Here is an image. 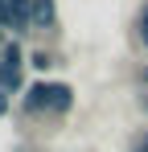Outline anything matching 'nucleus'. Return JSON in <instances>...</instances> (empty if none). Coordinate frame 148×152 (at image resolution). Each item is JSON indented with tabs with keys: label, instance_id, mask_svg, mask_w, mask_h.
I'll return each mask as SVG.
<instances>
[{
	"label": "nucleus",
	"instance_id": "f257e3e1",
	"mask_svg": "<svg viewBox=\"0 0 148 152\" xmlns=\"http://www.w3.org/2000/svg\"><path fill=\"white\" fill-rule=\"evenodd\" d=\"M21 103H25V111H49V82H33Z\"/></svg>",
	"mask_w": 148,
	"mask_h": 152
},
{
	"label": "nucleus",
	"instance_id": "f03ea898",
	"mask_svg": "<svg viewBox=\"0 0 148 152\" xmlns=\"http://www.w3.org/2000/svg\"><path fill=\"white\" fill-rule=\"evenodd\" d=\"M74 107V91L66 82H49V111H70Z\"/></svg>",
	"mask_w": 148,
	"mask_h": 152
},
{
	"label": "nucleus",
	"instance_id": "7ed1b4c3",
	"mask_svg": "<svg viewBox=\"0 0 148 152\" xmlns=\"http://www.w3.org/2000/svg\"><path fill=\"white\" fill-rule=\"evenodd\" d=\"M29 25H41V29L53 25V0H33L29 4Z\"/></svg>",
	"mask_w": 148,
	"mask_h": 152
},
{
	"label": "nucleus",
	"instance_id": "20e7f679",
	"mask_svg": "<svg viewBox=\"0 0 148 152\" xmlns=\"http://www.w3.org/2000/svg\"><path fill=\"white\" fill-rule=\"evenodd\" d=\"M21 45H17V41H8V45H4V50H0V70H8V74H17V70H21Z\"/></svg>",
	"mask_w": 148,
	"mask_h": 152
},
{
	"label": "nucleus",
	"instance_id": "39448f33",
	"mask_svg": "<svg viewBox=\"0 0 148 152\" xmlns=\"http://www.w3.org/2000/svg\"><path fill=\"white\" fill-rule=\"evenodd\" d=\"M29 4H33V0H8V12H12V29H17V33L29 29Z\"/></svg>",
	"mask_w": 148,
	"mask_h": 152
},
{
	"label": "nucleus",
	"instance_id": "423d86ee",
	"mask_svg": "<svg viewBox=\"0 0 148 152\" xmlns=\"http://www.w3.org/2000/svg\"><path fill=\"white\" fill-rule=\"evenodd\" d=\"M29 66H33V70H49V66H53V58H49V53H33V58H29Z\"/></svg>",
	"mask_w": 148,
	"mask_h": 152
},
{
	"label": "nucleus",
	"instance_id": "0eeeda50",
	"mask_svg": "<svg viewBox=\"0 0 148 152\" xmlns=\"http://www.w3.org/2000/svg\"><path fill=\"white\" fill-rule=\"evenodd\" d=\"M8 111V91H0V115Z\"/></svg>",
	"mask_w": 148,
	"mask_h": 152
},
{
	"label": "nucleus",
	"instance_id": "6e6552de",
	"mask_svg": "<svg viewBox=\"0 0 148 152\" xmlns=\"http://www.w3.org/2000/svg\"><path fill=\"white\" fill-rule=\"evenodd\" d=\"M136 152H148V136H140V140H136Z\"/></svg>",
	"mask_w": 148,
	"mask_h": 152
},
{
	"label": "nucleus",
	"instance_id": "1a4fd4ad",
	"mask_svg": "<svg viewBox=\"0 0 148 152\" xmlns=\"http://www.w3.org/2000/svg\"><path fill=\"white\" fill-rule=\"evenodd\" d=\"M140 33H144V41H148V17H144V21H140Z\"/></svg>",
	"mask_w": 148,
	"mask_h": 152
},
{
	"label": "nucleus",
	"instance_id": "9d476101",
	"mask_svg": "<svg viewBox=\"0 0 148 152\" xmlns=\"http://www.w3.org/2000/svg\"><path fill=\"white\" fill-rule=\"evenodd\" d=\"M144 86H148V70H144Z\"/></svg>",
	"mask_w": 148,
	"mask_h": 152
}]
</instances>
